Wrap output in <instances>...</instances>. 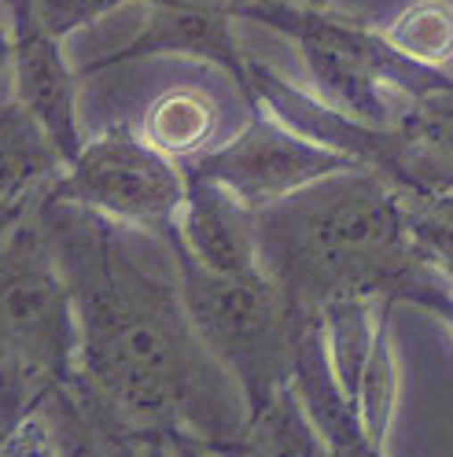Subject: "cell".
<instances>
[{
  "instance_id": "6da1fadb",
  "label": "cell",
  "mask_w": 453,
  "mask_h": 457,
  "mask_svg": "<svg viewBox=\"0 0 453 457\" xmlns=\"http://www.w3.org/2000/svg\"><path fill=\"white\" fill-rule=\"evenodd\" d=\"M41 221L74 303L70 384L136 436L243 443L247 398L188 318L174 247L48 188Z\"/></svg>"
},
{
  "instance_id": "7a4b0ae2",
  "label": "cell",
  "mask_w": 453,
  "mask_h": 457,
  "mask_svg": "<svg viewBox=\"0 0 453 457\" xmlns=\"http://www.w3.org/2000/svg\"><path fill=\"white\" fill-rule=\"evenodd\" d=\"M262 270L302 310L365 295L432 313L453 288L416 251L402 192L369 166L339 170L259 211Z\"/></svg>"
},
{
  "instance_id": "3957f363",
  "label": "cell",
  "mask_w": 453,
  "mask_h": 457,
  "mask_svg": "<svg viewBox=\"0 0 453 457\" xmlns=\"http://www.w3.org/2000/svg\"><path fill=\"white\" fill-rule=\"evenodd\" d=\"M284 34L306 67L309 89L350 119L399 126L406 111L428 93L449 89L453 74L420 67L394 48L380 26L343 19L306 0H254L240 12Z\"/></svg>"
},
{
  "instance_id": "277c9868",
  "label": "cell",
  "mask_w": 453,
  "mask_h": 457,
  "mask_svg": "<svg viewBox=\"0 0 453 457\" xmlns=\"http://www.w3.org/2000/svg\"><path fill=\"white\" fill-rule=\"evenodd\" d=\"M174 259L195 332L240 384L247 410L259 413L292 384L299 328L314 310L292 303L266 270L247 277H221L195 266L177 247Z\"/></svg>"
},
{
  "instance_id": "5b68a950",
  "label": "cell",
  "mask_w": 453,
  "mask_h": 457,
  "mask_svg": "<svg viewBox=\"0 0 453 457\" xmlns=\"http://www.w3.org/2000/svg\"><path fill=\"white\" fill-rule=\"evenodd\" d=\"M188 192V174L177 159L162 155L140 137L136 126L115 122L96 137H85V148L63 174L48 185V195L70 199L119 225L140 228L169 240Z\"/></svg>"
},
{
  "instance_id": "8992f818",
  "label": "cell",
  "mask_w": 453,
  "mask_h": 457,
  "mask_svg": "<svg viewBox=\"0 0 453 457\" xmlns=\"http://www.w3.org/2000/svg\"><path fill=\"white\" fill-rule=\"evenodd\" d=\"M350 166L358 162L295 133L259 104L247 107V119L236 133H229L200 159L185 162V170H192V174H203L236 192L251 211L273 207L280 199L295 195L299 188Z\"/></svg>"
},
{
  "instance_id": "52a82bcc",
  "label": "cell",
  "mask_w": 453,
  "mask_h": 457,
  "mask_svg": "<svg viewBox=\"0 0 453 457\" xmlns=\"http://www.w3.org/2000/svg\"><path fill=\"white\" fill-rule=\"evenodd\" d=\"M233 22L236 15L229 0H159V4H152L144 26L122 48L89 60V67H81L78 74L93 78L111 67L177 55V60H195L221 71L251 107V55L236 41Z\"/></svg>"
},
{
  "instance_id": "ba28073f",
  "label": "cell",
  "mask_w": 453,
  "mask_h": 457,
  "mask_svg": "<svg viewBox=\"0 0 453 457\" xmlns=\"http://www.w3.org/2000/svg\"><path fill=\"white\" fill-rule=\"evenodd\" d=\"M8 12H12V34H15L12 96L45 129L55 152L70 166L85 148V133L78 122L81 74L67 63L63 37H55L37 19L34 0H8Z\"/></svg>"
},
{
  "instance_id": "9c48e42d",
  "label": "cell",
  "mask_w": 453,
  "mask_h": 457,
  "mask_svg": "<svg viewBox=\"0 0 453 457\" xmlns=\"http://www.w3.org/2000/svg\"><path fill=\"white\" fill-rule=\"evenodd\" d=\"M188 174V192L177 214V228L166 244L185 251L195 266L221 277H247L262 270L259 254V211H251L225 185Z\"/></svg>"
},
{
  "instance_id": "30bf717a",
  "label": "cell",
  "mask_w": 453,
  "mask_h": 457,
  "mask_svg": "<svg viewBox=\"0 0 453 457\" xmlns=\"http://www.w3.org/2000/svg\"><path fill=\"white\" fill-rule=\"evenodd\" d=\"M221 122L225 111L218 93H210L203 81H177L144 107L136 129L148 145L185 166L221 145Z\"/></svg>"
},
{
  "instance_id": "8fae6325",
  "label": "cell",
  "mask_w": 453,
  "mask_h": 457,
  "mask_svg": "<svg viewBox=\"0 0 453 457\" xmlns=\"http://www.w3.org/2000/svg\"><path fill=\"white\" fill-rule=\"evenodd\" d=\"M41 413L52 424L60 457H169V439L136 436L103 417L74 384L48 391Z\"/></svg>"
},
{
  "instance_id": "7c38bea8",
  "label": "cell",
  "mask_w": 453,
  "mask_h": 457,
  "mask_svg": "<svg viewBox=\"0 0 453 457\" xmlns=\"http://www.w3.org/2000/svg\"><path fill=\"white\" fill-rule=\"evenodd\" d=\"M63 155L15 96L0 104V211L30 204L63 174Z\"/></svg>"
},
{
  "instance_id": "4fadbf2b",
  "label": "cell",
  "mask_w": 453,
  "mask_h": 457,
  "mask_svg": "<svg viewBox=\"0 0 453 457\" xmlns=\"http://www.w3.org/2000/svg\"><path fill=\"white\" fill-rule=\"evenodd\" d=\"M243 443L251 457H335L325 436L314 428V420H309V413L302 410L292 384L269 406L251 413Z\"/></svg>"
},
{
  "instance_id": "5bb4252c",
  "label": "cell",
  "mask_w": 453,
  "mask_h": 457,
  "mask_svg": "<svg viewBox=\"0 0 453 457\" xmlns=\"http://www.w3.org/2000/svg\"><path fill=\"white\" fill-rule=\"evenodd\" d=\"M380 30L406 60L435 71L453 67V0H413Z\"/></svg>"
},
{
  "instance_id": "9a60e30c",
  "label": "cell",
  "mask_w": 453,
  "mask_h": 457,
  "mask_svg": "<svg viewBox=\"0 0 453 457\" xmlns=\"http://www.w3.org/2000/svg\"><path fill=\"white\" fill-rule=\"evenodd\" d=\"M391 313L394 306L383 313L376 343H373V354L365 361V373L354 395V406L358 417L365 424L369 439L383 450L387 446V432H391V420H394V403H399V361H394V343H391Z\"/></svg>"
},
{
  "instance_id": "2e32d148",
  "label": "cell",
  "mask_w": 453,
  "mask_h": 457,
  "mask_svg": "<svg viewBox=\"0 0 453 457\" xmlns=\"http://www.w3.org/2000/svg\"><path fill=\"white\" fill-rule=\"evenodd\" d=\"M406 225L416 251L453 277V188L446 192H402Z\"/></svg>"
},
{
  "instance_id": "e0dca14e",
  "label": "cell",
  "mask_w": 453,
  "mask_h": 457,
  "mask_svg": "<svg viewBox=\"0 0 453 457\" xmlns=\"http://www.w3.org/2000/svg\"><path fill=\"white\" fill-rule=\"evenodd\" d=\"M126 4H159V0H34V12L37 19L48 26L55 37H70L78 30H85L89 22H96L100 15L126 8Z\"/></svg>"
},
{
  "instance_id": "ac0fdd59",
  "label": "cell",
  "mask_w": 453,
  "mask_h": 457,
  "mask_svg": "<svg viewBox=\"0 0 453 457\" xmlns=\"http://www.w3.org/2000/svg\"><path fill=\"white\" fill-rule=\"evenodd\" d=\"M0 457H60V446H55L48 417L37 410L19 428H12V432L0 439Z\"/></svg>"
},
{
  "instance_id": "d6986e66",
  "label": "cell",
  "mask_w": 453,
  "mask_h": 457,
  "mask_svg": "<svg viewBox=\"0 0 453 457\" xmlns=\"http://www.w3.org/2000/svg\"><path fill=\"white\" fill-rule=\"evenodd\" d=\"M169 457H251L247 443H203V439H169Z\"/></svg>"
},
{
  "instance_id": "ffe728a7",
  "label": "cell",
  "mask_w": 453,
  "mask_h": 457,
  "mask_svg": "<svg viewBox=\"0 0 453 457\" xmlns=\"http://www.w3.org/2000/svg\"><path fill=\"white\" fill-rule=\"evenodd\" d=\"M12 71H15L12 12H0V104H8V100H12Z\"/></svg>"
},
{
  "instance_id": "44dd1931",
  "label": "cell",
  "mask_w": 453,
  "mask_h": 457,
  "mask_svg": "<svg viewBox=\"0 0 453 457\" xmlns=\"http://www.w3.org/2000/svg\"><path fill=\"white\" fill-rule=\"evenodd\" d=\"M432 318H435V321H439V325L449 332V339H453V288H449V292L439 299V306L432 310Z\"/></svg>"
},
{
  "instance_id": "7402d4cb",
  "label": "cell",
  "mask_w": 453,
  "mask_h": 457,
  "mask_svg": "<svg viewBox=\"0 0 453 457\" xmlns=\"http://www.w3.org/2000/svg\"><path fill=\"white\" fill-rule=\"evenodd\" d=\"M247 4H254V0H229V8H233V15H236V19H240V12H243Z\"/></svg>"
}]
</instances>
